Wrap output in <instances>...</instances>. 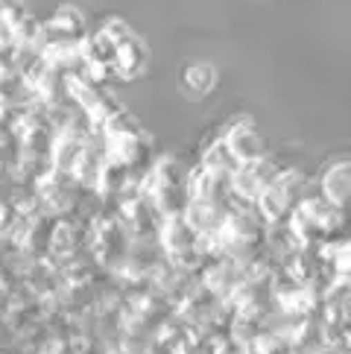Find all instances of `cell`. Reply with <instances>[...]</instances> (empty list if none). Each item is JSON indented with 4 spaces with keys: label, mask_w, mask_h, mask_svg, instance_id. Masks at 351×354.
Instances as JSON below:
<instances>
[{
    "label": "cell",
    "mask_w": 351,
    "mask_h": 354,
    "mask_svg": "<svg viewBox=\"0 0 351 354\" xmlns=\"http://www.w3.org/2000/svg\"><path fill=\"white\" fill-rule=\"evenodd\" d=\"M325 194L331 196L334 205H345V199H348V167L345 164L334 167L325 176Z\"/></svg>",
    "instance_id": "3957f363"
},
{
    "label": "cell",
    "mask_w": 351,
    "mask_h": 354,
    "mask_svg": "<svg viewBox=\"0 0 351 354\" xmlns=\"http://www.w3.org/2000/svg\"><path fill=\"white\" fill-rule=\"evenodd\" d=\"M229 147H231V153L240 158V161H252V158H258L260 156V141L252 135V132H237V135H231V141H229Z\"/></svg>",
    "instance_id": "277c9868"
},
{
    "label": "cell",
    "mask_w": 351,
    "mask_h": 354,
    "mask_svg": "<svg viewBox=\"0 0 351 354\" xmlns=\"http://www.w3.org/2000/svg\"><path fill=\"white\" fill-rule=\"evenodd\" d=\"M111 62L117 65V71L123 73V77H137L146 65V47L137 39H132V35H123V39L117 41V47H115V59Z\"/></svg>",
    "instance_id": "6da1fadb"
},
{
    "label": "cell",
    "mask_w": 351,
    "mask_h": 354,
    "mask_svg": "<svg viewBox=\"0 0 351 354\" xmlns=\"http://www.w3.org/2000/svg\"><path fill=\"white\" fill-rule=\"evenodd\" d=\"M182 82H184V88L191 94L205 97L211 88H214V82H217V71L211 68V65H205V62H196V65H187Z\"/></svg>",
    "instance_id": "7a4b0ae2"
}]
</instances>
